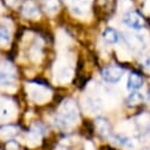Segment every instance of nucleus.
<instances>
[{
    "instance_id": "1",
    "label": "nucleus",
    "mask_w": 150,
    "mask_h": 150,
    "mask_svg": "<svg viewBox=\"0 0 150 150\" xmlns=\"http://www.w3.org/2000/svg\"><path fill=\"white\" fill-rule=\"evenodd\" d=\"M78 121V109L71 99H66L62 103L59 112L54 118V124L60 129H67Z\"/></svg>"
},
{
    "instance_id": "2",
    "label": "nucleus",
    "mask_w": 150,
    "mask_h": 150,
    "mask_svg": "<svg viewBox=\"0 0 150 150\" xmlns=\"http://www.w3.org/2000/svg\"><path fill=\"white\" fill-rule=\"evenodd\" d=\"M102 78L108 83H117L122 79L124 74V69L117 65L106 66L102 70Z\"/></svg>"
},
{
    "instance_id": "3",
    "label": "nucleus",
    "mask_w": 150,
    "mask_h": 150,
    "mask_svg": "<svg viewBox=\"0 0 150 150\" xmlns=\"http://www.w3.org/2000/svg\"><path fill=\"white\" fill-rule=\"evenodd\" d=\"M123 23L129 26L132 30H142L145 25V20L143 18V16L138 12V11H129L124 14L123 17Z\"/></svg>"
},
{
    "instance_id": "4",
    "label": "nucleus",
    "mask_w": 150,
    "mask_h": 150,
    "mask_svg": "<svg viewBox=\"0 0 150 150\" xmlns=\"http://www.w3.org/2000/svg\"><path fill=\"white\" fill-rule=\"evenodd\" d=\"M16 77V70L8 62L0 65V85H11Z\"/></svg>"
},
{
    "instance_id": "5",
    "label": "nucleus",
    "mask_w": 150,
    "mask_h": 150,
    "mask_svg": "<svg viewBox=\"0 0 150 150\" xmlns=\"http://www.w3.org/2000/svg\"><path fill=\"white\" fill-rule=\"evenodd\" d=\"M16 106L13 102L6 98H0V121H6L14 116Z\"/></svg>"
},
{
    "instance_id": "6",
    "label": "nucleus",
    "mask_w": 150,
    "mask_h": 150,
    "mask_svg": "<svg viewBox=\"0 0 150 150\" xmlns=\"http://www.w3.org/2000/svg\"><path fill=\"white\" fill-rule=\"evenodd\" d=\"M21 13L27 18H38L39 17V8L33 0H27L21 6Z\"/></svg>"
},
{
    "instance_id": "7",
    "label": "nucleus",
    "mask_w": 150,
    "mask_h": 150,
    "mask_svg": "<svg viewBox=\"0 0 150 150\" xmlns=\"http://www.w3.org/2000/svg\"><path fill=\"white\" fill-rule=\"evenodd\" d=\"M128 89L132 92V91H137L143 86V77L142 74H139L138 72H131L128 77V84H127Z\"/></svg>"
},
{
    "instance_id": "8",
    "label": "nucleus",
    "mask_w": 150,
    "mask_h": 150,
    "mask_svg": "<svg viewBox=\"0 0 150 150\" xmlns=\"http://www.w3.org/2000/svg\"><path fill=\"white\" fill-rule=\"evenodd\" d=\"M19 127L10 124V125H4L0 128V139L4 141H10L12 138H14L18 134H19Z\"/></svg>"
},
{
    "instance_id": "9",
    "label": "nucleus",
    "mask_w": 150,
    "mask_h": 150,
    "mask_svg": "<svg viewBox=\"0 0 150 150\" xmlns=\"http://www.w3.org/2000/svg\"><path fill=\"white\" fill-rule=\"evenodd\" d=\"M27 91H28V95L32 99L37 100V102H42L46 98V89H44L43 86L38 85V91L35 89V85L33 83H30L27 85Z\"/></svg>"
},
{
    "instance_id": "10",
    "label": "nucleus",
    "mask_w": 150,
    "mask_h": 150,
    "mask_svg": "<svg viewBox=\"0 0 150 150\" xmlns=\"http://www.w3.org/2000/svg\"><path fill=\"white\" fill-rule=\"evenodd\" d=\"M95 127H96L97 132L102 137H108L110 135V124L105 118H102V117L97 118L95 121Z\"/></svg>"
},
{
    "instance_id": "11",
    "label": "nucleus",
    "mask_w": 150,
    "mask_h": 150,
    "mask_svg": "<svg viewBox=\"0 0 150 150\" xmlns=\"http://www.w3.org/2000/svg\"><path fill=\"white\" fill-rule=\"evenodd\" d=\"M103 39L108 44H117L120 40V33L112 27H108L103 32Z\"/></svg>"
},
{
    "instance_id": "12",
    "label": "nucleus",
    "mask_w": 150,
    "mask_h": 150,
    "mask_svg": "<svg viewBox=\"0 0 150 150\" xmlns=\"http://www.w3.org/2000/svg\"><path fill=\"white\" fill-rule=\"evenodd\" d=\"M42 136H43V128L40 125L32 127V129L27 134L28 142L30 143H34V144H37V143H38L42 139Z\"/></svg>"
},
{
    "instance_id": "13",
    "label": "nucleus",
    "mask_w": 150,
    "mask_h": 150,
    "mask_svg": "<svg viewBox=\"0 0 150 150\" xmlns=\"http://www.w3.org/2000/svg\"><path fill=\"white\" fill-rule=\"evenodd\" d=\"M137 125H138V130L142 134L150 132V116H148V115L139 116L137 118Z\"/></svg>"
},
{
    "instance_id": "14",
    "label": "nucleus",
    "mask_w": 150,
    "mask_h": 150,
    "mask_svg": "<svg viewBox=\"0 0 150 150\" xmlns=\"http://www.w3.org/2000/svg\"><path fill=\"white\" fill-rule=\"evenodd\" d=\"M115 143L123 146V148H127V149H132L135 148V142L132 138L130 137H127V136H122V135H117L115 136Z\"/></svg>"
},
{
    "instance_id": "15",
    "label": "nucleus",
    "mask_w": 150,
    "mask_h": 150,
    "mask_svg": "<svg viewBox=\"0 0 150 150\" xmlns=\"http://www.w3.org/2000/svg\"><path fill=\"white\" fill-rule=\"evenodd\" d=\"M142 102H143V96H142V93H139V92H137V91H132V92L129 95V97L127 98V103H128V105H130V106L138 105V104H141Z\"/></svg>"
},
{
    "instance_id": "16",
    "label": "nucleus",
    "mask_w": 150,
    "mask_h": 150,
    "mask_svg": "<svg viewBox=\"0 0 150 150\" xmlns=\"http://www.w3.org/2000/svg\"><path fill=\"white\" fill-rule=\"evenodd\" d=\"M44 6L49 13H54L59 7V3L58 0H44Z\"/></svg>"
},
{
    "instance_id": "17",
    "label": "nucleus",
    "mask_w": 150,
    "mask_h": 150,
    "mask_svg": "<svg viewBox=\"0 0 150 150\" xmlns=\"http://www.w3.org/2000/svg\"><path fill=\"white\" fill-rule=\"evenodd\" d=\"M11 40V37H10V32L7 28L5 27H0V45H7Z\"/></svg>"
},
{
    "instance_id": "18",
    "label": "nucleus",
    "mask_w": 150,
    "mask_h": 150,
    "mask_svg": "<svg viewBox=\"0 0 150 150\" xmlns=\"http://www.w3.org/2000/svg\"><path fill=\"white\" fill-rule=\"evenodd\" d=\"M127 40L134 47H137L142 44V38L139 35H129V37H127Z\"/></svg>"
},
{
    "instance_id": "19",
    "label": "nucleus",
    "mask_w": 150,
    "mask_h": 150,
    "mask_svg": "<svg viewBox=\"0 0 150 150\" xmlns=\"http://www.w3.org/2000/svg\"><path fill=\"white\" fill-rule=\"evenodd\" d=\"M6 149L7 150H19V145L17 142L10 141V143H7V145H6Z\"/></svg>"
},
{
    "instance_id": "20",
    "label": "nucleus",
    "mask_w": 150,
    "mask_h": 150,
    "mask_svg": "<svg viewBox=\"0 0 150 150\" xmlns=\"http://www.w3.org/2000/svg\"><path fill=\"white\" fill-rule=\"evenodd\" d=\"M146 98H148V100H149V103H150V89L148 90V95H146Z\"/></svg>"
},
{
    "instance_id": "21",
    "label": "nucleus",
    "mask_w": 150,
    "mask_h": 150,
    "mask_svg": "<svg viewBox=\"0 0 150 150\" xmlns=\"http://www.w3.org/2000/svg\"><path fill=\"white\" fill-rule=\"evenodd\" d=\"M143 150H150V148H145V149H143Z\"/></svg>"
}]
</instances>
